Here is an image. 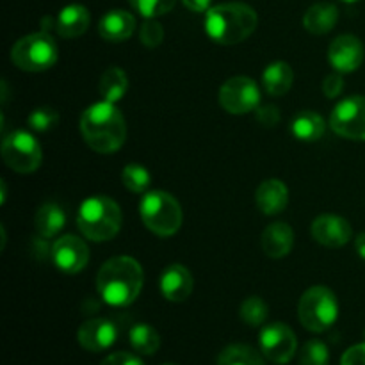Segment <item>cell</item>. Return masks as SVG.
I'll return each mask as SVG.
<instances>
[{"instance_id": "31", "label": "cell", "mask_w": 365, "mask_h": 365, "mask_svg": "<svg viewBox=\"0 0 365 365\" xmlns=\"http://www.w3.org/2000/svg\"><path fill=\"white\" fill-rule=\"evenodd\" d=\"M128 2H130L132 9L138 11L146 20H150V18H157L170 13L175 4H177V0H128Z\"/></svg>"}, {"instance_id": "24", "label": "cell", "mask_w": 365, "mask_h": 365, "mask_svg": "<svg viewBox=\"0 0 365 365\" xmlns=\"http://www.w3.org/2000/svg\"><path fill=\"white\" fill-rule=\"evenodd\" d=\"M294 71L284 61L269 64L262 73V84L271 96H282L292 88Z\"/></svg>"}, {"instance_id": "27", "label": "cell", "mask_w": 365, "mask_h": 365, "mask_svg": "<svg viewBox=\"0 0 365 365\" xmlns=\"http://www.w3.org/2000/svg\"><path fill=\"white\" fill-rule=\"evenodd\" d=\"M217 365H266L264 355L248 344H232L217 356Z\"/></svg>"}, {"instance_id": "18", "label": "cell", "mask_w": 365, "mask_h": 365, "mask_svg": "<svg viewBox=\"0 0 365 365\" xmlns=\"http://www.w3.org/2000/svg\"><path fill=\"white\" fill-rule=\"evenodd\" d=\"M89 11L86 9L81 4H70V6L63 7L57 14L56 21H53V29H56L57 34L61 38H78V36L84 34L89 29Z\"/></svg>"}, {"instance_id": "7", "label": "cell", "mask_w": 365, "mask_h": 365, "mask_svg": "<svg viewBox=\"0 0 365 365\" xmlns=\"http://www.w3.org/2000/svg\"><path fill=\"white\" fill-rule=\"evenodd\" d=\"M299 323L314 334H323L339 317V302L334 291L317 285L309 289L298 303Z\"/></svg>"}, {"instance_id": "9", "label": "cell", "mask_w": 365, "mask_h": 365, "mask_svg": "<svg viewBox=\"0 0 365 365\" xmlns=\"http://www.w3.org/2000/svg\"><path fill=\"white\" fill-rule=\"evenodd\" d=\"M330 127L337 135L351 141H365V96L353 95L335 106Z\"/></svg>"}, {"instance_id": "20", "label": "cell", "mask_w": 365, "mask_h": 365, "mask_svg": "<svg viewBox=\"0 0 365 365\" xmlns=\"http://www.w3.org/2000/svg\"><path fill=\"white\" fill-rule=\"evenodd\" d=\"M294 245V232L287 223H273L264 230L262 250L271 259H284Z\"/></svg>"}, {"instance_id": "41", "label": "cell", "mask_w": 365, "mask_h": 365, "mask_svg": "<svg viewBox=\"0 0 365 365\" xmlns=\"http://www.w3.org/2000/svg\"><path fill=\"white\" fill-rule=\"evenodd\" d=\"M163 365H175V364H163Z\"/></svg>"}, {"instance_id": "25", "label": "cell", "mask_w": 365, "mask_h": 365, "mask_svg": "<svg viewBox=\"0 0 365 365\" xmlns=\"http://www.w3.org/2000/svg\"><path fill=\"white\" fill-rule=\"evenodd\" d=\"M128 89V77L121 68H107L100 77L98 93L102 100L110 103L120 102Z\"/></svg>"}, {"instance_id": "26", "label": "cell", "mask_w": 365, "mask_h": 365, "mask_svg": "<svg viewBox=\"0 0 365 365\" xmlns=\"http://www.w3.org/2000/svg\"><path fill=\"white\" fill-rule=\"evenodd\" d=\"M132 349L139 355H153L160 348V337L153 327L146 323L134 324L128 331Z\"/></svg>"}, {"instance_id": "39", "label": "cell", "mask_w": 365, "mask_h": 365, "mask_svg": "<svg viewBox=\"0 0 365 365\" xmlns=\"http://www.w3.org/2000/svg\"><path fill=\"white\" fill-rule=\"evenodd\" d=\"M355 250L360 257L365 260V234H360L355 241Z\"/></svg>"}, {"instance_id": "35", "label": "cell", "mask_w": 365, "mask_h": 365, "mask_svg": "<svg viewBox=\"0 0 365 365\" xmlns=\"http://www.w3.org/2000/svg\"><path fill=\"white\" fill-rule=\"evenodd\" d=\"M100 365H145L139 356L132 355V353L127 351H118L113 353V355L107 356L106 360H102Z\"/></svg>"}, {"instance_id": "11", "label": "cell", "mask_w": 365, "mask_h": 365, "mask_svg": "<svg viewBox=\"0 0 365 365\" xmlns=\"http://www.w3.org/2000/svg\"><path fill=\"white\" fill-rule=\"evenodd\" d=\"M220 103L230 114L252 113L260 106L259 86L248 77L228 78L220 89Z\"/></svg>"}, {"instance_id": "38", "label": "cell", "mask_w": 365, "mask_h": 365, "mask_svg": "<svg viewBox=\"0 0 365 365\" xmlns=\"http://www.w3.org/2000/svg\"><path fill=\"white\" fill-rule=\"evenodd\" d=\"M182 2L192 13H207L212 7V0H182Z\"/></svg>"}, {"instance_id": "6", "label": "cell", "mask_w": 365, "mask_h": 365, "mask_svg": "<svg viewBox=\"0 0 365 365\" xmlns=\"http://www.w3.org/2000/svg\"><path fill=\"white\" fill-rule=\"evenodd\" d=\"M59 59V48L52 36L46 31L32 32L18 39L11 48V61L24 71H45Z\"/></svg>"}, {"instance_id": "10", "label": "cell", "mask_w": 365, "mask_h": 365, "mask_svg": "<svg viewBox=\"0 0 365 365\" xmlns=\"http://www.w3.org/2000/svg\"><path fill=\"white\" fill-rule=\"evenodd\" d=\"M259 342L264 359L277 365L289 364L298 351L294 331L284 323H271L264 327Z\"/></svg>"}, {"instance_id": "13", "label": "cell", "mask_w": 365, "mask_h": 365, "mask_svg": "<svg viewBox=\"0 0 365 365\" xmlns=\"http://www.w3.org/2000/svg\"><path fill=\"white\" fill-rule=\"evenodd\" d=\"M328 61L339 73H351L364 63V45L356 36L342 34L331 41Z\"/></svg>"}, {"instance_id": "15", "label": "cell", "mask_w": 365, "mask_h": 365, "mask_svg": "<svg viewBox=\"0 0 365 365\" xmlns=\"http://www.w3.org/2000/svg\"><path fill=\"white\" fill-rule=\"evenodd\" d=\"M310 234L319 245L328 246V248H341L349 242L353 228L344 217L335 216V214H323L314 220Z\"/></svg>"}, {"instance_id": "37", "label": "cell", "mask_w": 365, "mask_h": 365, "mask_svg": "<svg viewBox=\"0 0 365 365\" xmlns=\"http://www.w3.org/2000/svg\"><path fill=\"white\" fill-rule=\"evenodd\" d=\"M257 118L266 127H274L280 121V113L277 107H262V109H257Z\"/></svg>"}, {"instance_id": "16", "label": "cell", "mask_w": 365, "mask_h": 365, "mask_svg": "<svg viewBox=\"0 0 365 365\" xmlns=\"http://www.w3.org/2000/svg\"><path fill=\"white\" fill-rule=\"evenodd\" d=\"M192 285L195 282H192L191 273L182 264H171L160 274V292L168 302H185L191 296Z\"/></svg>"}, {"instance_id": "28", "label": "cell", "mask_w": 365, "mask_h": 365, "mask_svg": "<svg viewBox=\"0 0 365 365\" xmlns=\"http://www.w3.org/2000/svg\"><path fill=\"white\" fill-rule=\"evenodd\" d=\"M121 180L123 185L128 191L135 192V195H143V192L148 191L150 184H152V177H150V171L146 170L141 164H127L121 173Z\"/></svg>"}, {"instance_id": "33", "label": "cell", "mask_w": 365, "mask_h": 365, "mask_svg": "<svg viewBox=\"0 0 365 365\" xmlns=\"http://www.w3.org/2000/svg\"><path fill=\"white\" fill-rule=\"evenodd\" d=\"M139 39L145 46L148 48H155L163 43L164 39V29L159 21H155V18H150L143 24L141 31H139Z\"/></svg>"}, {"instance_id": "34", "label": "cell", "mask_w": 365, "mask_h": 365, "mask_svg": "<svg viewBox=\"0 0 365 365\" xmlns=\"http://www.w3.org/2000/svg\"><path fill=\"white\" fill-rule=\"evenodd\" d=\"M344 89V81H342V75L339 71L330 73L323 82V93L327 98H337L339 95Z\"/></svg>"}, {"instance_id": "2", "label": "cell", "mask_w": 365, "mask_h": 365, "mask_svg": "<svg viewBox=\"0 0 365 365\" xmlns=\"http://www.w3.org/2000/svg\"><path fill=\"white\" fill-rule=\"evenodd\" d=\"M81 134L86 145L95 152L114 153L127 139V123L116 103L102 100L82 113Z\"/></svg>"}, {"instance_id": "32", "label": "cell", "mask_w": 365, "mask_h": 365, "mask_svg": "<svg viewBox=\"0 0 365 365\" xmlns=\"http://www.w3.org/2000/svg\"><path fill=\"white\" fill-rule=\"evenodd\" d=\"M59 121V114L56 113L50 107H39V109H34L27 118L29 127L34 132H46L50 128H53Z\"/></svg>"}, {"instance_id": "1", "label": "cell", "mask_w": 365, "mask_h": 365, "mask_svg": "<svg viewBox=\"0 0 365 365\" xmlns=\"http://www.w3.org/2000/svg\"><path fill=\"white\" fill-rule=\"evenodd\" d=\"M143 267L132 257H113L100 267L96 274V291L110 307H128L141 294Z\"/></svg>"}, {"instance_id": "29", "label": "cell", "mask_w": 365, "mask_h": 365, "mask_svg": "<svg viewBox=\"0 0 365 365\" xmlns=\"http://www.w3.org/2000/svg\"><path fill=\"white\" fill-rule=\"evenodd\" d=\"M241 319L245 321L248 327H262L267 319V305L262 298L259 296H250L242 302L241 305Z\"/></svg>"}, {"instance_id": "8", "label": "cell", "mask_w": 365, "mask_h": 365, "mask_svg": "<svg viewBox=\"0 0 365 365\" xmlns=\"http://www.w3.org/2000/svg\"><path fill=\"white\" fill-rule=\"evenodd\" d=\"M2 159L16 173H34L43 160L41 145L29 132L14 130L4 138Z\"/></svg>"}, {"instance_id": "19", "label": "cell", "mask_w": 365, "mask_h": 365, "mask_svg": "<svg viewBox=\"0 0 365 365\" xmlns=\"http://www.w3.org/2000/svg\"><path fill=\"white\" fill-rule=\"evenodd\" d=\"M135 31V18L128 11L114 9L103 14L98 24V34L106 41L120 43L130 38Z\"/></svg>"}, {"instance_id": "36", "label": "cell", "mask_w": 365, "mask_h": 365, "mask_svg": "<svg viewBox=\"0 0 365 365\" xmlns=\"http://www.w3.org/2000/svg\"><path fill=\"white\" fill-rule=\"evenodd\" d=\"M341 365H365V342L364 344L351 346V348L342 355Z\"/></svg>"}, {"instance_id": "14", "label": "cell", "mask_w": 365, "mask_h": 365, "mask_svg": "<svg viewBox=\"0 0 365 365\" xmlns=\"http://www.w3.org/2000/svg\"><path fill=\"white\" fill-rule=\"evenodd\" d=\"M77 339L78 344L86 351H106L118 341V327L113 321L103 319V317H95V319H89L81 324Z\"/></svg>"}, {"instance_id": "12", "label": "cell", "mask_w": 365, "mask_h": 365, "mask_svg": "<svg viewBox=\"0 0 365 365\" xmlns=\"http://www.w3.org/2000/svg\"><path fill=\"white\" fill-rule=\"evenodd\" d=\"M53 264L59 271L68 274H77L88 266L89 248L77 235H64L57 239L50 250Z\"/></svg>"}, {"instance_id": "21", "label": "cell", "mask_w": 365, "mask_h": 365, "mask_svg": "<svg viewBox=\"0 0 365 365\" xmlns=\"http://www.w3.org/2000/svg\"><path fill=\"white\" fill-rule=\"evenodd\" d=\"M339 20V9L334 4L319 2L314 4L307 9L305 16H303V25L310 34H327L335 27Z\"/></svg>"}, {"instance_id": "30", "label": "cell", "mask_w": 365, "mask_h": 365, "mask_svg": "<svg viewBox=\"0 0 365 365\" xmlns=\"http://www.w3.org/2000/svg\"><path fill=\"white\" fill-rule=\"evenodd\" d=\"M330 349L323 341H309L299 353V365H328Z\"/></svg>"}, {"instance_id": "5", "label": "cell", "mask_w": 365, "mask_h": 365, "mask_svg": "<svg viewBox=\"0 0 365 365\" xmlns=\"http://www.w3.org/2000/svg\"><path fill=\"white\" fill-rule=\"evenodd\" d=\"M139 214L145 227L159 237H170L177 234L184 220L180 203L175 196L164 191L145 192L139 203Z\"/></svg>"}, {"instance_id": "3", "label": "cell", "mask_w": 365, "mask_h": 365, "mask_svg": "<svg viewBox=\"0 0 365 365\" xmlns=\"http://www.w3.org/2000/svg\"><path fill=\"white\" fill-rule=\"evenodd\" d=\"M257 24L259 16L253 7L242 2L217 4L207 11L205 16L207 36L214 43L227 46L248 39L257 29Z\"/></svg>"}, {"instance_id": "23", "label": "cell", "mask_w": 365, "mask_h": 365, "mask_svg": "<svg viewBox=\"0 0 365 365\" xmlns=\"http://www.w3.org/2000/svg\"><path fill=\"white\" fill-rule=\"evenodd\" d=\"M291 132L299 141H319L324 132H327V121L321 114L314 113V110H302L292 120Z\"/></svg>"}, {"instance_id": "22", "label": "cell", "mask_w": 365, "mask_h": 365, "mask_svg": "<svg viewBox=\"0 0 365 365\" xmlns=\"http://www.w3.org/2000/svg\"><path fill=\"white\" fill-rule=\"evenodd\" d=\"M34 225L39 237L52 239L53 235L59 234L64 228V225H66V212H64L63 207L57 205V203H43L38 209V212H36Z\"/></svg>"}, {"instance_id": "17", "label": "cell", "mask_w": 365, "mask_h": 365, "mask_svg": "<svg viewBox=\"0 0 365 365\" xmlns=\"http://www.w3.org/2000/svg\"><path fill=\"white\" fill-rule=\"evenodd\" d=\"M255 202L260 212L266 214V216H277V214L284 212L289 203L287 185L284 182L277 180V178L264 180L257 187Z\"/></svg>"}, {"instance_id": "4", "label": "cell", "mask_w": 365, "mask_h": 365, "mask_svg": "<svg viewBox=\"0 0 365 365\" xmlns=\"http://www.w3.org/2000/svg\"><path fill=\"white\" fill-rule=\"evenodd\" d=\"M121 209L109 196H91L77 210V227L86 239L95 242L110 241L121 228Z\"/></svg>"}, {"instance_id": "40", "label": "cell", "mask_w": 365, "mask_h": 365, "mask_svg": "<svg viewBox=\"0 0 365 365\" xmlns=\"http://www.w3.org/2000/svg\"><path fill=\"white\" fill-rule=\"evenodd\" d=\"M342 2H348V4H353V2H359V0H342Z\"/></svg>"}]
</instances>
